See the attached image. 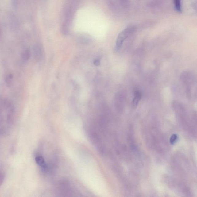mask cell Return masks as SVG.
<instances>
[{
	"instance_id": "obj_1",
	"label": "cell",
	"mask_w": 197,
	"mask_h": 197,
	"mask_svg": "<svg viewBox=\"0 0 197 197\" xmlns=\"http://www.w3.org/2000/svg\"><path fill=\"white\" fill-rule=\"evenodd\" d=\"M134 28L129 27L120 33L117 39L116 48L117 50H119L122 47L124 41L134 31Z\"/></svg>"
},
{
	"instance_id": "obj_2",
	"label": "cell",
	"mask_w": 197,
	"mask_h": 197,
	"mask_svg": "<svg viewBox=\"0 0 197 197\" xmlns=\"http://www.w3.org/2000/svg\"><path fill=\"white\" fill-rule=\"evenodd\" d=\"M142 98L141 94L139 91L135 92L134 98L132 102V106L133 108H136L138 105L139 101Z\"/></svg>"
},
{
	"instance_id": "obj_3",
	"label": "cell",
	"mask_w": 197,
	"mask_h": 197,
	"mask_svg": "<svg viewBox=\"0 0 197 197\" xmlns=\"http://www.w3.org/2000/svg\"><path fill=\"white\" fill-rule=\"evenodd\" d=\"M35 161L36 163L42 169H46L47 167L46 164L45 163L44 159L41 156H36L35 158Z\"/></svg>"
},
{
	"instance_id": "obj_4",
	"label": "cell",
	"mask_w": 197,
	"mask_h": 197,
	"mask_svg": "<svg viewBox=\"0 0 197 197\" xmlns=\"http://www.w3.org/2000/svg\"><path fill=\"white\" fill-rule=\"evenodd\" d=\"M174 4L175 10L178 13L182 11L181 0H174Z\"/></svg>"
},
{
	"instance_id": "obj_5",
	"label": "cell",
	"mask_w": 197,
	"mask_h": 197,
	"mask_svg": "<svg viewBox=\"0 0 197 197\" xmlns=\"http://www.w3.org/2000/svg\"><path fill=\"white\" fill-rule=\"evenodd\" d=\"M30 56H31V53H30V51L28 49L24 52L23 57L24 60H28L30 58Z\"/></svg>"
},
{
	"instance_id": "obj_6",
	"label": "cell",
	"mask_w": 197,
	"mask_h": 197,
	"mask_svg": "<svg viewBox=\"0 0 197 197\" xmlns=\"http://www.w3.org/2000/svg\"><path fill=\"white\" fill-rule=\"evenodd\" d=\"M12 79H13V75H9L6 78V82L7 84H10V83H11Z\"/></svg>"
},
{
	"instance_id": "obj_7",
	"label": "cell",
	"mask_w": 197,
	"mask_h": 197,
	"mask_svg": "<svg viewBox=\"0 0 197 197\" xmlns=\"http://www.w3.org/2000/svg\"><path fill=\"white\" fill-rule=\"evenodd\" d=\"M176 135H174L172 136V138H171V142H172V143H173V142H175L176 140Z\"/></svg>"
},
{
	"instance_id": "obj_8",
	"label": "cell",
	"mask_w": 197,
	"mask_h": 197,
	"mask_svg": "<svg viewBox=\"0 0 197 197\" xmlns=\"http://www.w3.org/2000/svg\"><path fill=\"white\" fill-rule=\"evenodd\" d=\"M94 64L95 66H98L100 64L99 60H95V61H94Z\"/></svg>"
}]
</instances>
